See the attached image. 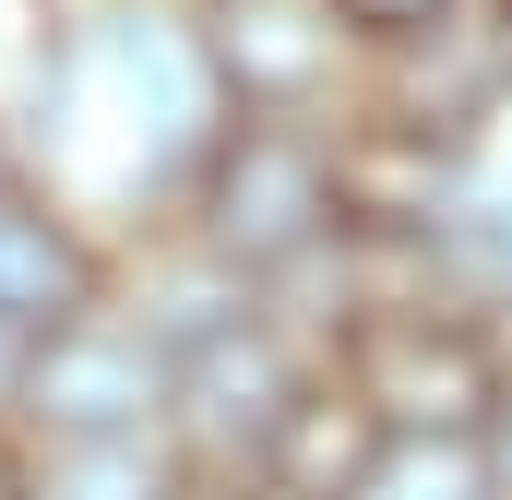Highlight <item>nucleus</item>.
<instances>
[{"mask_svg": "<svg viewBox=\"0 0 512 500\" xmlns=\"http://www.w3.org/2000/svg\"><path fill=\"white\" fill-rule=\"evenodd\" d=\"M60 12H72V0H60Z\"/></svg>", "mask_w": 512, "mask_h": 500, "instance_id": "f3484780", "label": "nucleus"}, {"mask_svg": "<svg viewBox=\"0 0 512 500\" xmlns=\"http://www.w3.org/2000/svg\"><path fill=\"white\" fill-rule=\"evenodd\" d=\"M0 500H24V441H0Z\"/></svg>", "mask_w": 512, "mask_h": 500, "instance_id": "2eb2a0df", "label": "nucleus"}, {"mask_svg": "<svg viewBox=\"0 0 512 500\" xmlns=\"http://www.w3.org/2000/svg\"><path fill=\"white\" fill-rule=\"evenodd\" d=\"M227 120L239 108L203 60L191 0H72L0 96V167L48 179L72 215H96L131 250L179 227Z\"/></svg>", "mask_w": 512, "mask_h": 500, "instance_id": "f257e3e1", "label": "nucleus"}, {"mask_svg": "<svg viewBox=\"0 0 512 500\" xmlns=\"http://www.w3.org/2000/svg\"><path fill=\"white\" fill-rule=\"evenodd\" d=\"M108 298H120V239L96 215H72L48 179L0 167V310L24 334H60V322H84Z\"/></svg>", "mask_w": 512, "mask_h": 500, "instance_id": "6e6552de", "label": "nucleus"}, {"mask_svg": "<svg viewBox=\"0 0 512 500\" xmlns=\"http://www.w3.org/2000/svg\"><path fill=\"white\" fill-rule=\"evenodd\" d=\"M24 500H203L167 429L131 441H24Z\"/></svg>", "mask_w": 512, "mask_h": 500, "instance_id": "1a4fd4ad", "label": "nucleus"}, {"mask_svg": "<svg viewBox=\"0 0 512 500\" xmlns=\"http://www.w3.org/2000/svg\"><path fill=\"white\" fill-rule=\"evenodd\" d=\"M477 453H489V477H501V500H512V405H501V429H489Z\"/></svg>", "mask_w": 512, "mask_h": 500, "instance_id": "4468645a", "label": "nucleus"}, {"mask_svg": "<svg viewBox=\"0 0 512 500\" xmlns=\"http://www.w3.org/2000/svg\"><path fill=\"white\" fill-rule=\"evenodd\" d=\"M203 60L227 84L239 120H346L358 108V36L334 24V0H191Z\"/></svg>", "mask_w": 512, "mask_h": 500, "instance_id": "423d86ee", "label": "nucleus"}, {"mask_svg": "<svg viewBox=\"0 0 512 500\" xmlns=\"http://www.w3.org/2000/svg\"><path fill=\"white\" fill-rule=\"evenodd\" d=\"M179 239L215 250L239 286H286L298 262L346 250V120H227L179 203Z\"/></svg>", "mask_w": 512, "mask_h": 500, "instance_id": "f03ea898", "label": "nucleus"}, {"mask_svg": "<svg viewBox=\"0 0 512 500\" xmlns=\"http://www.w3.org/2000/svg\"><path fill=\"white\" fill-rule=\"evenodd\" d=\"M167 381H179V358L108 298V310L60 322V334L36 346L24 441H131V429H167Z\"/></svg>", "mask_w": 512, "mask_h": 500, "instance_id": "0eeeda50", "label": "nucleus"}, {"mask_svg": "<svg viewBox=\"0 0 512 500\" xmlns=\"http://www.w3.org/2000/svg\"><path fill=\"white\" fill-rule=\"evenodd\" d=\"M441 12H465V0H334V24L358 36V60L405 48V36H417V24H441Z\"/></svg>", "mask_w": 512, "mask_h": 500, "instance_id": "f8f14e48", "label": "nucleus"}, {"mask_svg": "<svg viewBox=\"0 0 512 500\" xmlns=\"http://www.w3.org/2000/svg\"><path fill=\"white\" fill-rule=\"evenodd\" d=\"M501 12H512V0H501Z\"/></svg>", "mask_w": 512, "mask_h": 500, "instance_id": "a211bd4d", "label": "nucleus"}, {"mask_svg": "<svg viewBox=\"0 0 512 500\" xmlns=\"http://www.w3.org/2000/svg\"><path fill=\"white\" fill-rule=\"evenodd\" d=\"M346 393L382 417L393 441H489L512 405V322L489 310H453L429 286H393L358 310V334L334 346Z\"/></svg>", "mask_w": 512, "mask_h": 500, "instance_id": "7ed1b4c3", "label": "nucleus"}, {"mask_svg": "<svg viewBox=\"0 0 512 500\" xmlns=\"http://www.w3.org/2000/svg\"><path fill=\"white\" fill-rule=\"evenodd\" d=\"M322 370H334V358H322L310 334H286L251 298L227 334L179 346V381H167V441H179V465H191L203 489H262Z\"/></svg>", "mask_w": 512, "mask_h": 500, "instance_id": "20e7f679", "label": "nucleus"}, {"mask_svg": "<svg viewBox=\"0 0 512 500\" xmlns=\"http://www.w3.org/2000/svg\"><path fill=\"white\" fill-rule=\"evenodd\" d=\"M36 346H48V334H24V322L0 310V441H24V381H36Z\"/></svg>", "mask_w": 512, "mask_h": 500, "instance_id": "ddd939ff", "label": "nucleus"}, {"mask_svg": "<svg viewBox=\"0 0 512 500\" xmlns=\"http://www.w3.org/2000/svg\"><path fill=\"white\" fill-rule=\"evenodd\" d=\"M358 500H501V477H489L477 441H393Z\"/></svg>", "mask_w": 512, "mask_h": 500, "instance_id": "9b49d317", "label": "nucleus"}, {"mask_svg": "<svg viewBox=\"0 0 512 500\" xmlns=\"http://www.w3.org/2000/svg\"><path fill=\"white\" fill-rule=\"evenodd\" d=\"M203 500H286V489H203Z\"/></svg>", "mask_w": 512, "mask_h": 500, "instance_id": "dca6fc26", "label": "nucleus"}, {"mask_svg": "<svg viewBox=\"0 0 512 500\" xmlns=\"http://www.w3.org/2000/svg\"><path fill=\"white\" fill-rule=\"evenodd\" d=\"M393 453V429L346 393V370H322L310 381V405H298V429H286V453H274V477L262 489H286V500H358L370 489V465Z\"/></svg>", "mask_w": 512, "mask_h": 500, "instance_id": "9d476101", "label": "nucleus"}, {"mask_svg": "<svg viewBox=\"0 0 512 500\" xmlns=\"http://www.w3.org/2000/svg\"><path fill=\"white\" fill-rule=\"evenodd\" d=\"M358 120H393V131H417V143L489 155L512 131V12L501 0H465V12L417 24L405 48H382L358 72Z\"/></svg>", "mask_w": 512, "mask_h": 500, "instance_id": "39448f33", "label": "nucleus"}]
</instances>
